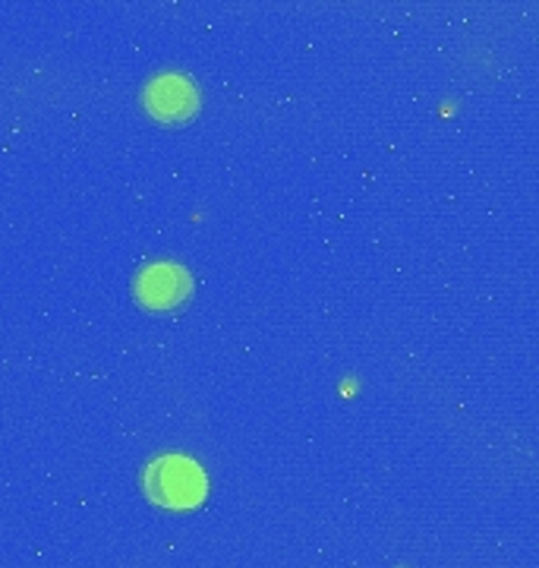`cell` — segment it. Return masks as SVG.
<instances>
[{
  "label": "cell",
  "instance_id": "6da1fadb",
  "mask_svg": "<svg viewBox=\"0 0 539 568\" xmlns=\"http://www.w3.org/2000/svg\"><path fill=\"white\" fill-rule=\"evenodd\" d=\"M145 493L164 508H193L205 499L209 480L202 467L183 455H161L145 467Z\"/></svg>",
  "mask_w": 539,
  "mask_h": 568
},
{
  "label": "cell",
  "instance_id": "3957f363",
  "mask_svg": "<svg viewBox=\"0 0 539 568\" xmlns=\"http://www.w3.org/2000/svg\"><path fill=\"white\" fill-rule=\"evenodd\" d=\"M133 294L149 313H177L193 294V278L180 263H149L133 278Z\"/></svg>",
  "mask_w": 539,
  "mask_h": 568
},
{
  "label": "cell",
  "instance_id": "7a4b0ae2",
  "mask_svg": "<svg viewBox=\"0 0 539 568\" xmlns=\"http://www.w3.org/2000/svg\"><path fill=\"white\" fill-rule=\"evenodd\" d=\"M142 108L152 121L164 126L193 121L200 111V85L186 73H159L142 89Z\"/></svg>",
  "mask_w": 539,
  "mask_h": 568
}]
</instances>
